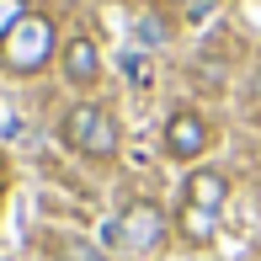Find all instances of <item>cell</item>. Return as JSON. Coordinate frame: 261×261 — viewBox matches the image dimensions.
<instances>
[{"label":"cell","mask_w":261,"mask_h":261,"mask_svg":"<svg viewBox=\"0 0 261 261\" xmlns=\"http://www.w3.org/2000/svg\"><path fill=\"white\" fill-rule=\"evenodd\" d=\"M59 134H64L69 149H80V155H91V160H112L117 155V117L107 112V107H96V101L69 107Z\"/></svg>","instance_id":"6da1fadb"},{"label":"cell","mask_w":261,"mask_h":261,"mask_svg":"<svg viewBox=\"0 0 261 261\" xmlns=\"http://www.w3.org/2000/svg\"><path fill=\"white\" fill-rule=\"evenodd\" d=\"M48 54H54V21L38 16V11H27V16L6 32V43H0V59H6V69H16V75L43 69Z\"/></svg>","instance_id":"7a4b0ae2"},{"label":"cell","mask_w":261,"mask_h":261,"mask_svg":"<svg viewBox=\"0 0 261 261\" xmlns=\"http://www.w3.org/2000/svg\"><path fill=\"white\" fill-rule=\"evenodd\" d=\"M165 240V213L155 203H128L123 219L107 224V245H123V251H155Z\"/></svg>","instance_id":"3957f363"},{"label":"cell","mask_w":261,"mask_h":261,"mask_svg":"<svg viewBox=\"0 0 261 261\" xmlns=\"http://www.w3.org/2000/svg\"><path fill=\"white\" fill-rule=\"evenodd\" d=\"M165 149H171L176 160H197L208 149V123L197 112H171V123H165Z\"/></svg>","instance_id":"277c9868"},{"label":"cell","mask_w":261,"mask_h":261,"mask_svg":"<svg viewBox=\"0 0 261 261\" xmlns=\"http://www.w3.org/2000/svg\"><path fill=\"white\" fill-rule=\"evenodd\" d=\"M64 75L75 80V86H91V80L101 75V54H96V43H91V38H69V48H64Z\"/></svg>","instance_id":"5b68a950"},{"label":"cell","mask_w":261,"mask_h":261,"mask_svg":"<svg viewBox=\"0 0 261 261\" xmlns=\"http://www.w3.org/2000/svg\"><path fill=\"white\" fill-rule=\"evenodd\" d=\"M224 197H229V181H224L219 171H192V176H187V203H192V208L219 213Z\"/></svg>","instance_id":"8992f818"},{"label":"cell","mask_w":261,"mask_h":261,"mask_svg":"<svg viewBox=\"0 0 261 261\" xmlns=\"http://www.w3.org/2000/svg\"><path fill=\"white\" fill-rule=\"evenodd\" d=\"M181 234H187L192 245H208L213 234H219V213H208V208H192V203H187V208H181Z\"/></svg>","instance_id":"52a82bcc"},{"label":"cell","mask_w":261,"mask_h":261,"mask_svg":"<svg viewBox=\"0 0 261 261\" xmlns=\"http://www.w3.org/2000/svg\"><path fill=\"white\" fill-rule=\"evenodd\" d=\"M134 38H139V43H165V38H171V27H165L160 16H139V21H134Z\"/></svg>","instance_id":"ba28073f"},{"label":"cell","mask_w":261,"mask_h":261,"mask_svg":"<svg viewBox=\"0 0 261 261\" xmlns=\"http://www.w3.org/2000/svg\"><path fill=\"white\" fill-rule=\"evenodd\" d=\"M21 16H27V0H0V43H6V32L16 27Z\"/></svg>","instance_id":"9c48e42d"},{"label":"cell","mask_w":261,"mask_h":261,"mask_svg":"<svg viewBox=\"0 0 261 261\" xmlns=\"http://www.w3.org/2000/svg\"><path fill=\"white\" fill-rule=\"evenodd\" d=\"M123 69H128V80H134V86H149V64H144L139 54H128V59H123Z\"/></svg>","instance_id":"30bf717a"},{"label":"cell","mask_w":261,"mask_h":261,"mask_svg":"<svg viewBox=\"0 0 261 261\" xmlns=\"http://www.w3.org/2000/svg\"><path fill=\"white\" fill-rule=\"evenodd\" d=\"M59 261H107L101 251H91V245H64V256Z\"/></svg>","instance_id":"8fae6325"},{"label":"cell","mask_w":261,"mask_h":261,"mask_svg":"<svg viewBox=\"0 0 261 261\" xmlns=\"http://www.w3.org/2000/svg\"><path fill=\"white\" fill-rule=\"evenodd\" d=\"M176 6H181V16H192V21H197V16H208L219 0H176Z\"/></svg>","instance_id":"7c38bea8"},{"label":"cell","mask_w":261,"mask_h":261,"mask_svg":"<svg viewBox=\"0 0 261 261\" xmlns=\"http://www.w3.org/2000/svg\"><path fill=\"white\" fill-rule=\"evenodd\" d=\"M256 96H261V75H256Z\"/></svg>","instance_id":"4fadbf2b"},{"label":"cell","mask_w":261,"mask_h":261,"mask_svg":"<svg viewBox=\"0 0 261 261\" xmlns=\"http://www.w3.org/2000/svg\"><path fill=\"white\" fill-rule=\"evenodd\" d=\"M0 192H6V181H0Z\"/></svg>","instance_id":"5bb4252c"}]
</instances>
